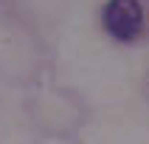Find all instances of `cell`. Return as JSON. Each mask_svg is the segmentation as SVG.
<instances>
[{
	"label": "cell",
	"mask_w": 149,
	"mask_h": 144,
	"mask_svg": "<svg viewBox=\"0 0 149 144\" xmlns=\"http://www.w3.org/2000/svg\"><path fill=\"white\" fill-rule=\"evenodd\" d=\"M104 25L116 40H135L143 25V11L138 0H110L104 8Z\"/></svg>",
	"instance_id": "6da1fadb"
}]
</instances>
